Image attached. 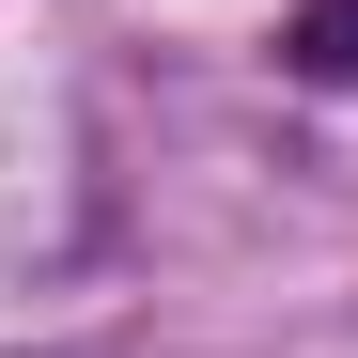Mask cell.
Listing matches in <instances>:
<instances>
[{"label":"cell","instance_id":"cell-1","mask_svg":"<svg viewBox=\"0 0 358 358\" xmlns=\"http://www.w3.org/2000/svg\"><path fill=\"white\" fill-rule=\"evenodd\" d=\"M280 47H296V78H358V0H312Z\"/></svg>","mask_w":358,"mask_h":358}]
</instances>
